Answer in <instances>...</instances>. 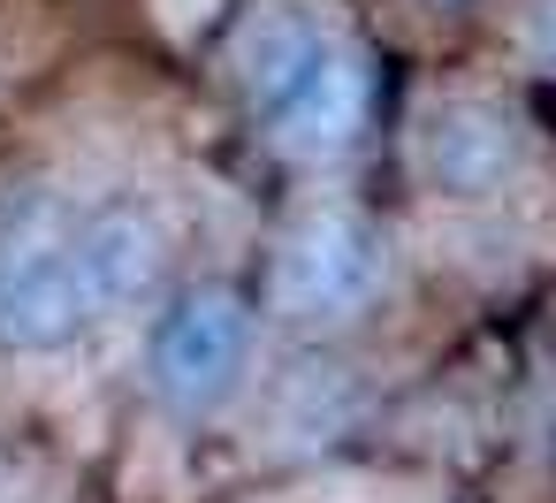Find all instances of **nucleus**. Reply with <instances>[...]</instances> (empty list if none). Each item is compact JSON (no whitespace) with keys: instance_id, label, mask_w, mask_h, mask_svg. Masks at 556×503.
<instances>
[{"instance_id":"obj_2","label":"nucleus","mask_w":556,"mask_h":503,"mask_svg":"<svg viewBox=\"0 0 556 503\" xmlns=\"http://www.w3.org/2000/svg\"><path fill=\"white\" fill-rule=\"evenodd\" d=\"M389 282V244L366 214L320 206L305 214L275 252V313L298 328H343L358 320Z\"/></svg>"},{"instance_id":"obj_5","label":"nucleus","mask_w":556,"mask_h":503,"mask_svg":"<svg viewBox=\"0 0 556 503\" xmlns=\"http://www.w3.org/2000/svg\"><path fill=\"white\" fill-rule=\"evenodd\" d=\"M267 115H275V146H282L290 161H336V153L358 146V130H366V115H374V70H366L358 54L328 47V54L298 77V92H290L282 108H267Z\"/></svg>"},{"instance_id":"obj_6","label":"nucleus","mask_w":556,"mask_h":503,"mask_svg":"<svg viewBox=\"0 0 556 503\" xmlns=\"http://www.w3.org/2000/svg\"><path fill=\"white\" fill-rule=\"evenodd\" d=\"M419 168L450 199H480L518 168V115L495 100H442L419 123Z\"/></svg>"},{"instance_id":"obj_8","label":"nucleus","mask_w":556,"mask_h":503,"mask_svg":"<svg viewBox=\"0 0 556 503\" xmlns=\"http://www.w3.org/2000/svg\"><path fill=\"white\" fill-rule=\"evenodd\" d=\"M526 54H533V70L556 85V0H533V16H526Z\"/></svg>"},{"instance_id":"obj_3","label":"nucleus","mask_w":556,"mask_h":503,"mask_svg":"<svg viewBox=\"0 0 556 503\" xmlns=\"http://www.w3.org/2000/svg\"><path fill=\"white\" fill-rule=\"evenodd\" d=\"M244 351H252V305L229 282L184 290L153 328V389H161V404L184 412V419H206L214 404H229V389L244 374Z\"/></svg>"},{"instance_id":"obj_1","label":"nucleus","mask_w":556,"mask_h":503,"mask_svg":"<svg viewBox=\"0 0 556 503\" xmlns=\"http://www.w3.org/2000/svg\"><path fill=\"white\" fill-rule=\"evenodd\" d=\"M92 328L77 267V206L54 191L0 199V351H62Z\"/></svg>"},{"instance_id":"obj_9","label":"nucleus","mask_w":556,"mask_h":503,"mask_svg":"<svg viewBox=\"0 0 556 503\" xmlns=\"http://www.w3.org/2000/svg\"><path fill=\"white\" fill-rule=\"evenodd\" d=\"M434 9H450V0H434Z\"/></svg>"},{"instance_id":"obj_4","label":"nucleus","mask_w":556,"mask_h":503,"mask_svg":"<svg viewBox=\"0 0 556 503\" xmlns=\"http://www.w3.org/2000/svg\"><path fill=\"white\" fill-rule=\"evenodd\" d=\"M77 267H85V298H92V320L100 313H130L161 290V267H168V237L146 206L130 199H108L92 214H77Z\"/></svg>"},{"instance_id":"obj_7","label":"nucleus","mask_w":556,"mask_h":503,"mask_svg":"<svg viewBox=\"0 0 556 503\" xmlns=\"http://www.w3.org/2000/svg\"><path fill=\"white\" fill-rule=\"evenodd\" d=\"M320 54H328V32H320V16L305 9V0H267V9H252L237 24V39H229V77L267 115V108H282L298 92V77Z\"/></svg>"}]
</instances>
